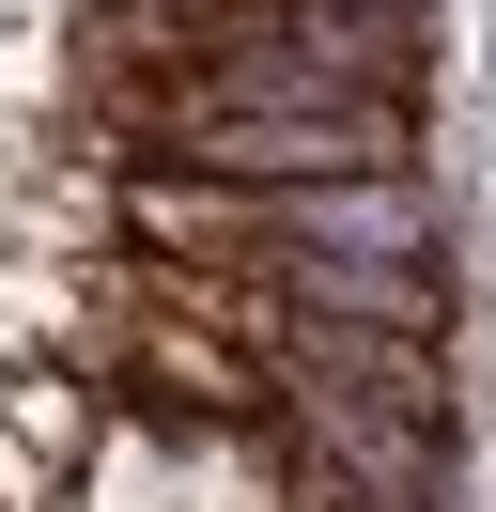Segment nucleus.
<instances>
[{
    "mask_svg": "<svg viewBox=\"0 0 496 512\" xmlns=\"http://www.w3.org/2000/svg\"><path fill=\"white\" fill-rule=\"evenodd\" d=\"M124 171H202V187H341V171H419V109L388 94H326V109H186L140 94L109 109Z\"/></svg>",
    "mask_w": 496,
    "mask_h": 512,
    "instance_id": "f257e3e1",
    "label": "nucleus"
},
{
    "mask_svg": "<svg viewBox=\"0 0 496 512\" xmlns=\"http://www.w3.org/2000/svg\"><path fill=\"white\" fill-rule=\"evenodd\" d=\"M264 466H279V481H326L341 512H450L465 450H450V419H357V404H264Z\"/></svg>",
    "mask_w": 496,
    "mask_h": 512,
    "instance_id": "f03ea898",
    "label": "nucleus"
},
{
    "mask_svg": "<svg viewBox=\"0 0 496 512\" xmlns=\"http://www.w3.org/2000/svg\"><path fill=\"white\" fill-rule=\"evenodd\" d=\"M264 404L450 419V342H434V326H326V311H279V342H264Z\"/></svg>",
    "mask_w": 496,
    "mask_h": 512,
    "instance_id": "7ed1b4c3",
    "label": "nucleus"
},
{
    "mask_svg": "<svg viewBox=\"0 0 496 512\" xmlns=\"http://www.w3.org/2000/svg\"><path fill=\"white\" fill-rule=\"evenodd\" d=\"M0 435H47V450H78V435H93V388H78V373H16V388H0Z\"/></svg>",
    "mask_w": 496,
    "mask_h": 512,
    "instance_id": "20e7f679",
    "label": "nucleus"
}]
</instances>
